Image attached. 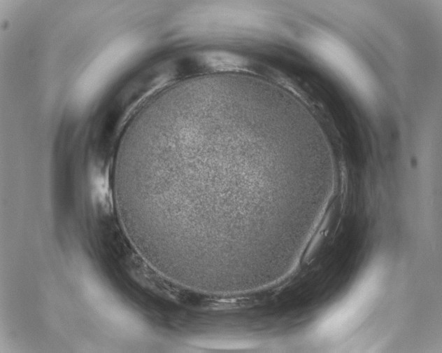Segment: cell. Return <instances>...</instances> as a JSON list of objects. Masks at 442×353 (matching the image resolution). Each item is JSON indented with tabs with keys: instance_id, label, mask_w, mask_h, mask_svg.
Returning a JSON list of instances; mask_svg holds the SVG:
<instances>
[{
	"instance_id": "obj_1",
	"label": "cell",
	"mask_w": 442,
	"mask_h": 353,
	"mask_svg": "<svg viewBox=\"0 0 442 353\" xmlns=\"http://www.w3.org/2000/svg\"><path fill=\"white\" fill-rule=\"evenodd\" d=\"M307 170L282 132L209 115L166 131L134 179L178 240L204 253L251 251L271 237L304 188Z\"/></svg>"
}]
</instances>
